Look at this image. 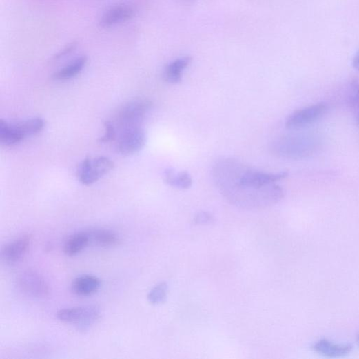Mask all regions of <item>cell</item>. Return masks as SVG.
<instances>
[{"label":"cell","mask_w":359,"mask_h":359,"mask_svg":"<svg viewBox=\"0 0 359 359\" xmlns=\"http://www.w3.org/2000/svg\"><path fill=\"white\" fill-rule=\"evenodd\" d=\"M100 279L93 275H82L74 279L72 283V292L79 296H90L96 294L100 289Z\"/></svg>","instance_id":"cell-10"},{"label":"cell","mask_w":359,"mask_h":359,"mask_svg":"<svg viewBox=\"0 0 359 359\" xmlns=\"http://www.w3.org/2000/svg\"><path fill=\"white\" fill-rule=\"evenodd\" d=\"M356 341H357L358 345H359V334L356 337Z\"/></svg>","instance_id":"cell-25"},{"label":"cell","mask_w":359,"mask_h":359,"mask_svg":"<svg viewBox=\"0 0 359 359\" xmlns=\"http://www.w3.org/2000/svg\"><path fill=\"white\" fill-rule=\"evenodd\" d=\"M214 220V216L210 213L202 212L195 216L194 223L198 225H207L212 223Z\"/></svg>","instance_id":"cell-23"},{"label":"cell","mask_w":359,"mask_h":359,"mask_svg":"<svg viewBox=\"0 0 359 359\" xmlns=\"http://www.w3.org/2000/svg\"><path fill=\"white\" fill-rule=\"evenodd\" d=\"M91 241L101 247H112L118 245L119 238L114 232L96 229L90 232Z\"/></svg>","instance_id":"cell-18"},{"label":"cell","mask_w":359,"mask_h":359,"mask_svg":"<svg viewBox=\"0 0 359 359\" xmlns=\"http://www.w3.org/2000/svg\"><path fill=\"white\" fill-rule=\"evenodd\" d=\"M32 235L25 234L6 245L2 249V258L8 264L19 263L29 251Z\"/></svg>","instance_id":"cell-9"},{"label":"cell","mask_w":359,"mask_h":359,"mask_svg":"<svg viewBox=\"0 0 359 359\" xmlns=\"http://www.w3.org/2000/svg\"><path fill=\"white\" fill-rule=\"evenodd\" d=\"M146 143V134L141 127L121 131L117 141V149L123 155H132L143 148Z\"/></svg>","instance_id":"cell-8"},{"label":"cell","mask_w":359,"mask_h":359,"mask_svg":"<svg viewBox=\"0 0 359 359\" xmlns=\"http://www.w3.org/2000/svg\"><path fill=\"white\" fill-rule=\"evenodd\" d=\"M311 138L304 136H287L274 141L271 145V152L280 157L300 158L309 156L315 148Z\"/></svg>","instance_id":"cell-2"},{"label":"cell","mask_w":359,"mask_h":359,"mask_svg":"<svg viewBox=\"0 0 359 359\" xmlns=\"http://www.w3.org/2000/svg\"><path fill=\"white\" fill-rule=\"evenodd\" d=\"M152 103L147 99H136L119 110L114 123L119 131L141 127L146 115L152 108Z\"/></svg>","instance_id":"cell-3"},{"label":"cell","mask_w":359,"mask_h":359,"mask_svg":"<svg viewBox=\"0 0 359 359\" xmlns=\"http://www.w3.org/2000/svg\"><path fill=\"white\" fill-rule=\"evenodd\" d=\"M25 139L14 124H10L4 119L0 121V143L6 147L16 145Z\"/></svg>","instance_id":"cell-15"},{"label":"cell","mask_w":359,"mask_h":359,"mask_svg":"<svg viewBox=\"0 0 359 359\" xmlns=\"http://www.w3.org/2000/svg\"><path fill=\"white\" fill-rule=\"evenodd\" d=\"M134 15L133 10L127 6H119L108 10L102 17L101 25L111 27L130 20Z\"/></svg>","instance_id":"cell-11"},{"label":"cell","mask_w":359,"mask_h":359,"mask_svg":"<svg viewBox=\"0 0 359 359\" xmlns=\"http://www.w3.org/2000/svg\"><path fill=\"white\" fill-rule=\"evenodd\" d=\"M17 283L19 289L29 296L45 298L50 296V289L45 278L35 271H22L19 274Z\"/></svg>","instance_id":"cell-6"},{"label":"cell","mask_w":359,"mask_h":359,"mask_svg":"<svg viewBox=\"0 0 359 359\" xmlns=\"http://www.w3.org/2000/svg\"><path fill=\"white\" fill-rule=\"evenodd\" d=\"M169 287L166 283L156 285L148 294V301L154 305L164 303L167 298Z\"/></svg>","instance_id":"cell-20"},{"label":"cell","mask_w":359,"mask_h":359,"mask_svg":"<svg viewBox=\"0 0 359 359\" xmlns=\"http://www.w3.org/2000/svg\"><path fill=\"white\" fill-rule=\"evenodd\" d=\"M105 133L99 139L101 143H107L114 141L116 137V127L114 123L106 121L104 124Z\"/></svg>","instance_id":"cell-22"},{"label":"cell","mask_w":359,"mask_h":359,"mask_svg":"<svg viewBox=\"0 0 359 359\" xmlns=\"http://www.w3.org/2000/svg\"><path fill=\"white\" fill-rule=\"evenodd\" d=\"M101 309L96 305L75 307L59 310V321L74 325L78 330L85 331L94 325L101 317Z\"/></svg>","instance_id":"cell-4"},{"label":"cell","mask_w":359,"mask_h":359,"mask_svg":"<svg viewBox=\"0 0 359 359\" xmlns=\"http://www.w3.org/2000/svg\"><path fill=\"white\" fill-rule=\"evenodd\" d=\"M358 122H359V116H358Z\"/></svg>","instance_id":"cell-26"},{"label":"cell","mask_w":359,"mask_h":359,"mask_svg":"<svg viewBox=\"0 0 359 359\" xmlns=\"http://www.w3.org/2000/svg\"><path fill=\"white\" fill-rule=\"evenodd\" d=\"M352 65L354 69L359 71V50L357 52L353 59Z\"/></svg>","instance_id":"cell-24"},{"label":"cell","mask_w":359,"mask_h":359,"mask_svg":"<svg viewBox=\"0 0 359 359\" xmlns=\"http://www.w3.org/2000/svg\"><path fill=\"white\" fill-rule=\"evenodd\" d=\"M114 163L106 156H88L79 165L76 176L85 185H91L114 169Z\"/></svg>","instance_id":"cell-5"},{"label":"cell","mask_w":359,"mask_h":359,"mask_svg":"<svg viewBox=\"0 0 359 359\" xmlns=\"http://www.w3.org/2000/svg\"><path fill=\"white\" fill-rule=\"evenodd\" d=\"M90 232H79L68 238L64 245V253L72 257L83 252L90 243Z\"/></svg>","instance_id":"cell-12"},{"label":"cell","mask_w":359,"mask_h":359,"mask_svg":"<svg viewBox=\"0 0 359 359\" xmlns=\"http://www.w3.org/2000/svg\"><path fill=\"white\" fill-rule=\"evenodd\" d=\"M314 349L318 353L329 357H340L349 353L352 347L348 344H337L324 339L316 342Z\"/></svg>","instance_id":"cell-13"},{"label":"cell","mask_w":359,"mask_h":359,"mask_svg":"<svg viewBox=\"0 0 359 359\" xmlns=\"http://www.w3.org/2000/svg\"><path fill=\"white\" fill-rule=\"evenodd\" d=\"M348 103L351 108L359 111V81L353 78L349 85Z\"/></svg>","instance_id":"cell-21"},{"label":"cell","mask_w":359,"mask_h":359,"mask_svg":"<svg viewBox=\"0 0 359 359\" xmlns=\"http://www.w3.org/2000/svg\"><path fill=\"white\" fill-rule=\"evenodd\" d=\"M329 110L326 103H319L292 113L287 119L286 127L296 130L309 125L323 117Z\"/></svg>","instance_id":"cell-7"},{"label":"cell","mask_w":359,"mask_h":359,"mask_svg":"<svg viewBox=\"0 0 359 359\" xmlns=\"http://www.w3.org/2000/svg\"><path fill=\"white\" fill-rule=\"evenodd\" d=\"M165 182L169 185L181 189H187L192 185V178L187 172L176 174L173 170L168 169L164 173Z\"/></svg>","instance_id":"cell-16"},{"label":"cell","mask_w":359,"mask_h":359,"mask_svg":"<svg viewBox=\"0 0 359 359\" xmlns=\"http://www.w3.org/2000/svg\"><path fill=\"white\" fill-rule=\"evenodd\" d=\"M288 175L260 172L230 158L220 159L213 169L214 182L226 201L247 210L263 209L280 202L285 192L276 183Z\"/></svg>","instance_id":"cell-1"},{"label":"cell","mask_w":359,"mask_h":359,"mask_svg":"<svg viewBox=\"0 0 359 359\" xmlns=\"http://www.w3.org/2000/svg\"><path fill=\"white\" fill-rule=\"evenodd\" d=\"M87 61L86 57L78 58L56 72L54 78L57 81H68L81 73L85 67Z\"/></svg>","instance_id":"cell-17"},{"label":"cell","mask_w":359,"mask_h":359,"mask_svg":"<svg viewBox=\"0 0 359 359\" xmlns=\"http://www.w3.org/2000/svg\"><path fill=\"white\" fill-rule=\"evenodd\" d=\"M191 58L188 57L179 58L167 67L165 71V81L170 83L176 85L181 83L183 71L191 63Z\"/></svg>","instance_id":"cell-14"},{"label":"cell","mask_w":359,"mask_h":359,"mask_svg":"<svg viewBox=\"0 0 359 359\" xmlns=\"http://www.w3.org/2000/svg\"><path fill=\"white\" fill-rule=\"evenodd\" d=\"M14 125L25 139L41 133L45 126L44 119L41 117L29 119Z\"/></svg>","instance_id":"cell-19"}]
</instances>
